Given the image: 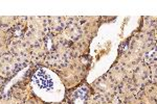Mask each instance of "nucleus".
Wrapping results in <instances>:
<instances>
[{
    "label": "nucleus",
    "mask_w": 157,
    "mask_h": 104,
    "mask_svg": "<svg viewBox=\"0 0 157 104\" xmlns=\"http://www.w3.org/2000/svg\"><path fill=\"white\" fill-rule=\"evenodd\" d=\"M34 80L38 87L44 91H50L54 88V81L50 78V76L42 70L38 71L36 73Z\"/></svg>",
    "instance_id": "nucleus-1"
}]
</instances>
